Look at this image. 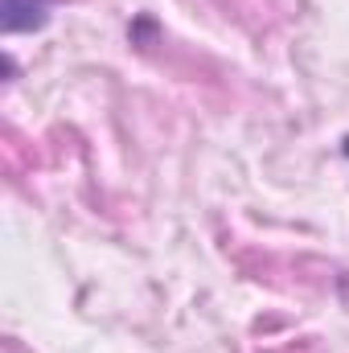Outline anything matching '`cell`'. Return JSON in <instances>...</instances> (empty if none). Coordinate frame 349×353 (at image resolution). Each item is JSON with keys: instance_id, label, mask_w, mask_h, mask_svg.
Instances as JSON below:
<instances>
[{"instance_id": "cell-1", "label": "cell", "mask_w": 349, "mask_h": 353, "mask_svg": "<svg viewBox=\"0 0 349 353\" xmlns=\"http://www.w3.org/2000/svg\"><path fill=\"white\" fill-rule=\"evenodd\" d=\"M54 0H4V33H25L41 29L50 21Z\"/></svg>"}, {"instance_id": "cell-2", "label": "cell", "mask_w": 349, "mask_h": 353, "mask_svg": "<svg viewBox=\"0 0 349 353\" xmlns=\"http://www.w3.org/2000/svg\"><path fill=\"white\" fill-rule=\"evenodd\" d=\"M346 157H349V136H346Z\"/></svg>"}]
</instances>
